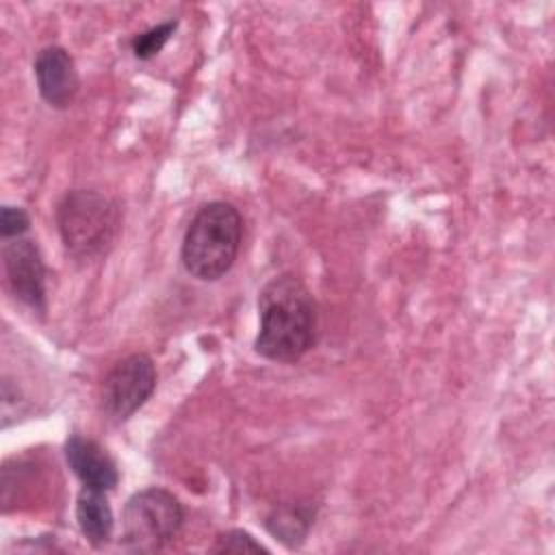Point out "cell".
I'll return each instance as SVG.
<instances>
[{"label":"cell","mask_w":555,"mask_h":555,"mask_svg":"<svg viewBox=\"0 0 555 555\" xmlns=\"http://www.w3.org/2000/svg\"><path fill=\"white\" fill-rule=\"evenodd\" d=\"M260 327L256 351L273 362H295L317 340V304L312 293L293 275L269 280L258 297Z\"/></svg>","instance_id":"1"},{"label":"cell","mask_w":555,"mask_h":555,"mask_svg":"<svg viewBox=\"0 0 555 555\" xmlns=\"http://www.w3.org/2000/svg\"><path fill=\"white\" fill-rule=\"evenodd\" d=\"M243 221L228 202H208L191 219L182 238L184 269L204 282L223 278L238 254Z\"/></svg>","instance_id":"2"},{"label":"cell","mask_w":555,"mask_h":555,"mask_svg":"<svg viewBox=\"0 0 555 555\" xmlns=\"http://www.w3.org/2000/svg\"><path fill=\"white\" fill-rule=\"evenodd\" d=\"M119 206L91 189L69 191L56 208V225L65 251L76 260L104 256L119 232Z\"/></svg>","instance_id":"3"},{"label":"cell","mask_w":555,"mask_h":555,"mask_svg":"<svg viewBox=\"0 0 555 555\" xmlns=\"http://www.w3.org/2000/svg\"><path fill=\"white\" fill-rule=\"evenodd\" d=\"M184 520L180 501L163 488L134 492L121 514V546L130 553H154L171 542Z\"/></svg>","instance_id":"4"},{"label":"cell","mask_w":555,"mask_h":555,"mask_svg":"<svg viewBox=\"0 0 555 555\" xmlns=\"http://www.w3.org/2000/svg\"><path fill=\"white\" fill-rule=\"evenodd\" d=\"M156 366L145 353H130L119 360L104 377L100 390L102 410L115 418H130L154 392Z\"/></svg>","instance_id":"5"},{"label":"cell","mask_w":555,"mask_h":555,"mask_svg":"<svg viewBox=\"0 0 555 555\" xmlns=\"http://www.w3.org/2000/svg\"><path fill=\"white\" fill-rule=\"evenodd\" d=\"M4 275L11 293L33 310H46V267L30 238H11L2 249Z\"/></svg>","instance_id":"6"},{"label":"cell","mask_w":555,"mask_h":555,"mask_svg":"<svg viewBox=\"0 0 555 555\" xmlns=\"http://www.w3.org/2000/svg\"><path fill=\"white\" fill-rule=\"evenodd\" d=\"M35 78L41 98L54 108H67L78 93L74 59L61 46H48L37 54Z\"/></svg>","instance_id":"7"},{"label":"cell","mask_w":555,"mask_h":555,"mask_svg":"<svg viewBox=\"0 0 555 555\" xmlns=\"http://www.w3.org/2000/svg\"><path fill=\"white\" fill-rule=\"evenodd\" d=\"M65 460L85 488L108 492L117 486L119 473L113 457L95 440L72 436L65 442Z\"/></svg>","instance_id":"8"},{"label":"cell","mask_w":555,"mask_h":555,"mask_svg":"<svg viewBox=\"0 0 555 555\" xmlns=\"http://www.w3.org/2000/svg\"><path fill=\"white\" fill-rule=\"evenodd\" d=\"M76 520L80 533L87 538L89 544L95 548L104 546L113 535V509L106 499V492L82 488L76 499Z\"/></svg>","instance_id":"9"},{"label":"cell","mask_w":555,"mask_h":555,"mask_svg":"<svg viewBox=\"0 0 555 555\" xmlns=\"http://www.w3.org/2000/svg\"><path fill=\"white\" fill-rule=\"evenodd\" d=\"M312 518L314 512L308 505H284L267 518V529L275 535V540L293 548L299 546V542H304L312 525Z\"/></svg>","instance_id":"10"},{"label":"cell","mask_w":555,"mask_h":555,"mask_svg":"<svg viewBox=\"0 0 555 555\" xmlns=\"http://www.w3.org/2000/svg\"><path fill=\"white\" fill-rule=\"evenodd\" d=\"M176 26H178L176 20H173V22H163V24H158V26H154V28H150V30L137 35V37L132 39V52H134V56L145 61V59H152L154 54H158V52L163 50V46L169 41V37L173 35Z\"/></svg>","instance_id":"11"},{"label":"cell","mask_w":555,"mask_h":555,"mask_svg":"<svg viewBox=\"0 0 555 555\" xmlns=\"http://www.w3.org/2000/svg\"><path fill=\"white\" fill-rule=\"evenodd\" d=\"M210 553H269V548L256 542L251 533L243 529H230L215 538Z\"/></svg>","instance_id":"12"},{"label":"cell","mask_w":555,"mask_h":555,"mask_svg":"<svg viewBox=\"0 0 555 555\" xmlns=\"http://www.w3.org/2000/svg\"><path fill=\"white\" fill-rule=\"evenodd\" d=\"M28 228H30V219H28L26 210L15 208V206H2V212H0V234H2L4 241L24 236L28 232Z\"/></svg>","instance_id":"13"}]
</instances>
